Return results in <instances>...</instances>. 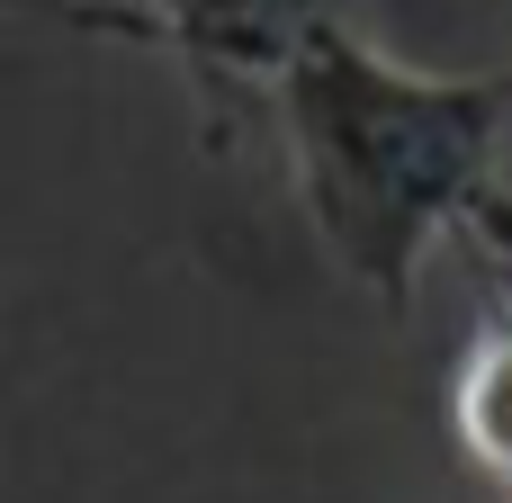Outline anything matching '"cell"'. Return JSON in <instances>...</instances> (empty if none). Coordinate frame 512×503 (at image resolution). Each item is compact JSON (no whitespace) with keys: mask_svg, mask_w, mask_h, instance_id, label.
Masks as SVG:
<instances>
[{"mask_svg":"<svg viewBox=\"0 0 512 503\" xmlns=\"http://www.w3.org/2000/svg\"><path fill=\"white\" fill-rule=\"evenodd\" d=\"M450 414H459V441L477 450V468H495L512 486V297H495V288H486V315L459 351Z\"/></svg>","mask_w":512,"mask_h":503,"instance_id":"obj_3","label":"cell"},{"mask_svg":"<svg viewBox=\"0 0 512 503\" xmlns=\"http://www.w3.org/2000/svg\"><path fill=\"white\" fill-rule=\"evenodd\" d=\"M297 207L333 270L387 315L414 306L441 234H468V207L512 144L504 72H414L360 36V18L324 27L270 90Z\"/></svg>","mask_w":512,"mask_h":503,"instance_id":"obj_1","label":"cell"},{"mask_svg":"<svg viewBox=\"0 0 512 503\" xmlns=\"http://www.w3.org/2000/svg\"><path fill=\"white\" fill-rule=\"evenodd\" d=\"M342 18H360V0H144V27L189 72L198 108L216 117V144L234 135L243 99L279 90V72Z\"/></svg>","mask_w":512,"mask_h":503,"instance_id":"obj_2","label":"cell"},{"mask_svg":"<svg viewBox=\"0 0 512 503\" xmlns=\"http://www.w3.org/2000/svg\"><path fill=\"white\" fill-rule=\"evenodd\" d=\"M504 99H512V63H504Z\"/></svg>","mask_w":512,"mask_h":503,"instance_id":"obj_5","label":"cell"},{"mask_svg":"<svg viewBox=\"0 0 512 503\" xmlns=\"http://www.w3.org/2000/svg\"><path fill=\"white\" fill-rule=\"evenodd\" d=\"M468 252H477V270H486V288L512 297V189L504 180H486V198L468 207Z\"/></svg>","mask_w":512,"mask_h":503,"instance_id":"obj_4","label":"cell"}]
</instances>
